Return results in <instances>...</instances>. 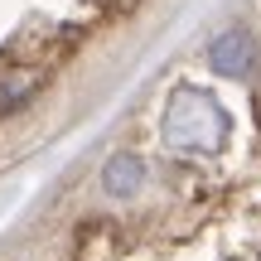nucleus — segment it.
Returning a JSON list of instances; mask_svg holds the SVG:
<instances>
[{
    "instance_id": "f257e3e1",
    "label": "nucleus",
    "mask_w": 261,
    "mask_h": 261,
    "mask_svg": "<svg viewBox=\"0 0 261 261\" xmlns=\"http://www.w3.org/2000/svg\"><path fill=\"white\" fill-rule=\"evenodd\" d=\"M160 136L184 155H218L232 136V116L203 87H174L165 102V116H160Z\"/></svg>"
},
{
    "instance_id": "f03ea898",
    "label": "nucleus",
    "mask_w": 261,
    "mask_h": 261,
    "mask_svg": "<svg viewBox=\"0 0 261 261\" xmlns=\"http://www.w3.org/2000/svg\"><path fill=\"white\" fill-rule=\"evenodd\" d=\"M208 68L227 83H247L256 73V34L247 24H227L208 39Z\"/></svg>"
},
{
    "instance_id": "7ed1b4c3",
    "label": "nucleus",
    "mask_w": 261,
    "mask_h": 261,
    "mask_svg": "<svg viewBox=\"0 0 261 261\" xmlns=\"http://www.w3.org/2000/svg\"><path fill=\"white\" fill-rule=\"evenodd\" d=\"M140 189H145V160H140L136 150H116L102 165V194L116 198V203H130Z\"/></svg>"
}]
</instances>
